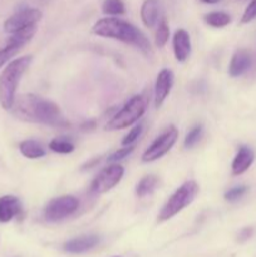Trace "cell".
<instances>
[{"mask_svg":"<svg viewBox=\"0 0 256 257\" xmlns=\"http://www.w3.org/2000/svg\"><path fill=\"white\" fill-rule=\"evenodd\" d=\"M93 34L103 38H112V39L120 40L127 44L135 45L136 48L141 50L143 54L148 55L152 53L151 45L146 35L131 24L127 20H123L120 18L107 17L99 19L92 28Z\"/></svg>","mask_w":256,"mask_h":257,"instance_id":"obj_2","label":"cell"},{"mask_svg":"<svg viewBox=\"0 0 256 257\" xmlns=\"http://www.w3.org/2000/svg\"><path fill=\"white\" fill-rule=\"evenodd\" d=\"M133 150H135V146L130 145V146H125L124 148H120V150L115 151L114 153H112V155L109 156V157L107 158V161L109 163H115L118 162V161L123 160V158L127 157L128 155H131V153L133 152Z\"/></svg>","mask_w":256,"mask_h":257,"instance_id":"obj_27","label":"cell"},{"mask_svg":"<svg viewBox=\"0 0 256 257\" xmlns=\"http://www.w3.org/2000/svg\"><path fill=\"white\" fill-rule=\"evenodd\" d=\"M178 138L177 128L171 125L163 133H161L152 143L150 147L143 152L142 161L143 162H153V161L160 160L161 157L170 152L171 148L175 146L176 141Z\"/></svg>","mask_w":256,"mask_h":257,"instance_id":"obj_7","label":"cell"},{"mask_svg":"<svg viewBox=\"0 0 256 257\" xmlns=\"http://www.w3.org/2000/svg\"><path fill=\"white\" fill-rule=\"evenodd\" d=\"M49 148L53 152L62 153V155H67V153H72L74 151V145L67 140H62V138H55V140L50 141Z\"/></svg>","mask_w":256,"mask_h":257,"instance_id":"obj_23","label":"cell"},{"mask_svg":"<svg viewBox=\"0 0 256 257\" xmlns=\"http://www.w3.org/2000/svg\"><path fill=\"white\" fill-rule=\"evenodd\" d=\"M173 44V53L177 62L183 63L188 59L191 54V38L190 34L185 29H177L173 34L172 39Z\"/></svg>","mask_w":256,"mask_h":257,"instance_id":"obj_11","label":"cell"},{"mask_svg":"<svg viewBox=\"0 0 256 257\" xmlns=\"http://www.w3.org/2000/svg\"><path fill=\"white\" fill-rule=\"evenodd\" d=\"M102 10L105 15L115 17L125 13V7L123 0H104L102 5Z\"/></svg>","mask_w":256,"mask_h":257,"instance_id":"obj_21","label":"cell"},{"mask_svg":"<svg viewBox=\"0 0 256 257\" xmlns=\"http://www.w3.org/2000/svg\"><path fill=\"white\" fill-rule=\"evenodd\" d=\"M251 64H252V58H251L250 52L246 49H240L232 55L230 67H228V73L233 78L240 77L250 69Z\"/></svg>","mask_w":256,"mask_h":257,"instance_id":"obj_13","label":"cell"},{"mask_svg":"<svg viewBox=\"0 0 256 257\" xmlns=\"http://www.w3.org/2000/svg\"><path fill=\"white\" fill-rule=\"evenodd\" d=\"M142 130H143L142 124H138V125H136V127H133L132 130H131L130 132L124 136V138H123V141H122V145L123 146L132 145L136 140H138V137H140L141 133H142Z\"/></svg>","mask_w":256,"mask_h":257,"instance_id":"obj_28","label":"cell"},{"mask_svg":"<svg viewBox=\"0 0 256 257\" xmlns=\"http://www.w3.org/2000/svg\"><path fill=\"white\" fill-rule=\"evenodd\" d=\"M252 233H253L252 228H243V230L240 232V235H238V240H240L241 242H243V241L248 240V238L252 236Z\"/></svg>","mask_w":256,"mask_h":257,"instance_id":"obj_30","label":"cell"},{"mask_svg":"<svg viewBox=\"0 0 256 257\" xmlns=\"http://www.w3.org/2000/svg\"><path fill=\"white\" fill-rule=\"evenodd\" d=\"M247 190L248 188L246 186H237V187L231 188L225 193V200L228 201V202H235V201L240 200L242 196H245Z\"/></svg>","mask_w":256,"mask_h":257,"instance_id":"obj_26","label":"cell"},{"mask_svg":"<svg viewBox=\"0 0 256 257\" xmlns=\"http://www.w3.org/2000/svg\"><path fill=\"white\" fill-rule=\"evenodd\" d=\"M43 14L39 9L35 8H25V9L19 10L12 17L8 18L4 23V30L9 34L17 33L29 25H34L42 19Z\"/></svg>","mask_w":256,"mask_h":257,"instance_id":"obj_9","label":"cell"},{"mask_svg":"<svg viewBox=\"0 0 256 257\" xmlns=\"http://www.w3.org/2000/svg\"><path fill=\"white\" fill-rule=\"evenodd\" d=\"M123 175H124V168L118 163H112L107 168H103L93 180L90 185V192L94 195L108 192L122 181Z\"/></svg>","mask_w":256,"mask_h":257,"instance_id":"obj_8","label":"cell"},{"mask_svg":"<svg viewBox=\"0 0 256 257\" xmlns=\"http://www.w3.org/2000/svg\"><path fill=\"white\" fill-rule=\"evenodd\" d=\"M201 2L206 3V4H216V3H218L220 0H201Z\"/></svg>","mask_w":256,"mask_h":257,"instance_id":"obj_32","label":"cell"},{"mask_svg":"<svg viewBox=\"0 0 256 257\" xmlns=\"http://www.w3.org/2000/svg\"><path fill=\"white\" fill-rule=\"evenodd\" d=\"M198 193V185L195 181H186L183 182L170 198L166 201L163 207L158 213V222H165L170 218L175 217L183 208L190 206L193 202Z\"/></svg>","mask_w":256,"mask_h":257,"instance_id":"obj_4","label":"cell"},{"mask_svg":"<svg viewBox=\"0 0 256 257\" xmlns=\"http://www.w3.org/2000/svg\"><path fill=\"white\" fill-rule=\"evenodd\" d=\"M160 15V2L158 0H145L141 7V19L147 28H153L158 22Z\"/></svg>","mask_w":256,"mask_h":257,"instance_id":"obj_16","label":"cell"},{"mask_svg":"<svg viewBox=\"0 0 256 257\" xmlns=\"http://www.w3.org/2000/svg\"><path fill=\"white\" fill-rule=\"evenodd\" d=\"M13 114L20 120L42 123L50 127H68L69 123L55 103L35 94H22L15 97L12 109Z\"/></svg>","mask_w":256,"mask_h":257,"instance_id":"obj_1","label":"cell"},{"mask_svg":"<svg viewBox=\"0 0 256 257\" xmlns=\"http://www.w3.org/2000/svg\"><path fill=\"white\" fill-rule=\"evenodd\" d=\"M32 63V57L17 58L12 60L0 74V105L3 109L10 110L15 100L18 85L25 70Z\"/></svg>","mask_w":256,"mask_h":257,"instance_id":"obj_3","label":"cell"},{"mask_svg":"<svg viewBox=\"0 0 256 257\" xmlns=\"http://www.w3.org/2000/svg\"><path fill=\"white\" fill-rule=\"evenodd\" d=\"M22 211L20 201L15 196L0 197V223H7L18 216Z\"/></svg>","mask_w":256,"mask_h":257,"instance_id":"obj_15","label":"cell"},{"mask_svg":"<svg viewBox=\"0 0 256 257\" xmlns=\"http://www.w3.org/2000/svg\"><path fill=\"white\" fill-rule=\"evenodd\" d=\"M255 160V153L247 146H241L238 148L237 155L235 156L232 161V175L233 176H240L245 173L251 165L253 163Z\"/></svg>","mask_w":256,"mask_h":257,"instance_id":"obj_14","label":"cell"},{"mask_svg":"<svg viewBox=\"0 0 256 257\" xmlns=\"http://www.w3.org/2000/svg\"><path fill=\"white\" fill-rule=\"evenodd\" d=\"M37 33V24L29 25V27L24 28V29L19 30L17 33H13L12 37L9 38L8 43H13V44H18L20 47H24Z\"/></svg>","mask_w":256,"mask_h":257,"instance_id":"obj_18","label":"cell"},{"mask_svg":"<svg viewBox=\"0 0 256 257\" xmlns=\"http://www.w3.org/2000/svg\"><path fill=\"white\" fill-rule=\"evenodd\" d=\"M202 132H203L202 125H195V127H193L192 130L187 133V136H186L185 142H183L185 147L192 148L193 146H195L196 143L201 140V137H202Z\"/></svg>","mask_w":256,"mask_h":257,"instance_id":"obj_25","label":"cell"},{"mask_svg":"<svg viewBox=\"0 0 256 257\" xmlns=\"http://www.w3.org/2000/svg\"><path fill=\"white\" fill-rule=\"evenodd\" d=\"M158 183V178L156 176H146L142 180L138 182L137 187H136V195L140 198L146 197V196L151 195L155 191L156 186Z\"/></svg>","mask_w":256,"mask_h":257,"instance_id":"obj_19","label":"cell"},{"mask_svg":"<svg viewBox=\"0 0 256 257\" xmlns=\"http://www.w3.org/2000/svg\"><path fill=\"white\" fill-rule=\"evenodd\" d=\"M95 127H97V123H95V120H89V122L83 123V124L80 125V130L84 131V132H87V131H93Z\"/></svg>","mask_w":256,"mask_h":257,"instance_id":"obj_31","label":"cell"},{"mask_svg":"<svg viewBox=\"0 0 256 257\" xmlns=\"http://www.w3.org/2000/svg\"><path fill=\"white\" fill-rule=\"evenodd\" d=\"M173 85V73L170 69H162L157 75L155 84V107L160 108L170 95Z\"/></svg>","mask_w":256,"mask_h":257,"instance_id":"obj_10","label":"cell"},{"mask_svg":"<svg viewBox=\"0 0 256 257\" xmlns=\"http://www.w3.org/2000/svg\"><path fill=\"white\" fill-rule=\"evenodd\" d=\"M79 207V201L74 196H60L50 201L44 208V218L48 222H58L72 216Z\"/></svg>","mask_w":256,"mask_h":257,"instance_id":"obj_6","label":"cell"},{"mask_svg":"<svg viewBox=\"0 0 256 257\" xmlns=\"http://www.w3.org/2000/svg\"><path fill=\"white\" fill-rule=\"evenodd\" d=\"M168 38H170V27H168L167 22L165 19H162L158 23L157 30H156V45L158 48H163L167 44Z\"/></svg>","mask_w":256,"mask_h":257,"instance_id":"obj_22","label":"cell"},{"mask_svg":"<svg viewBox=\"0 0 256 257\" xmlns=\"http://www.w3.org/2000/svg\"><path fill=\"white\" fill-rule=\"evenodd\" d=\"M100 238L95 235H84L68 241L64 245V251L69 253H84L93 250L99 243Z\"/></svg>","mask_w":256,"mask_h":257,"instance_id":"obj_12","label":"cell"},{"mask_svg":"<svg viewBox=\"0 0 256 257\" xmlns=\"http://www.w3.org/2000/svg\"><path fill=\"white\" fill-rule=\"evenodd\" d=\"M205 22L213 28H223L230 24L231 17L225 12H211L205 15Z\"/></svg>","mask_w":256,"mask_h":257,"instance_id":"obj_20","label":"cell"},{"mask_svg":"<svg viewBox=\"0 0 256 257\" xmlns=\"http://www.w3.org/2000/svg\"><path fill=\"white\" fill-rule=\"evenodd\" d=\"M19 151L24 157L29 160H37V158L45 156V150L39 142L34 140H25L19 145Z\"/></svg>","mask_w":256,"mask_h":257,"instance_id":"obj_17","label":"cell"},{"mask_svg":"<svg viewBox=\"0 0 256 257\" xmlns=\"http://www.w3.org/2000/svg\"><path fill=\"white\" fill-rule=\"evenodd\" d=\"M256 18V0H251L250 4L246 8L245 13H243L242 18H241V23L246 24V23L252 22Z\"/></svg>","mask_w":256,"mask_h":257,"instance_id":"obj_29","label":"cell"},{"mask_svg":"<svg viewBox=\"0 0 256 257\" xmlns=\"http://www.w3.org/2000/svg\"><path fill=\"white\" fill-rule=\"evenodd\" d=\"M146 108H147V103H146L145 98L142 95H135L123 105L119 112L115 113L110 118V120L105 125V130L117 131L131 127L145 114Z\"/></svg>","mask_w":256,"mask_h":257,"instance_id":"obj_5","label":"cell"},{"mask_svg":"<svg viewBox=\"0 0 256 257\" xmlns=\"http://www.w3.org/2000/svg\"><path fill=\"white\" fill-rule=\"evenodd\" d=\"M22 48L23 47H20V45H18V44L7 43V47L3 48V49L0 50V68H2L3 65H4L5 63L10 59V58L14 57V55L17 54V53L19 52Z\"/></svg>","mask_w":256,"mask_h":257,"instance_id":"obj_24","label":"cell"}]
</instances>
